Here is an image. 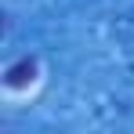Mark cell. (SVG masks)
I'll return each instance as SVG.
<instances>
[{
    "label": "cell",
    "instance_id": "obj_1",
    "mask_svg": "<svg viewBox=\"0 0 134 134\" xmlns=\"http://www.w3.org/2000/svg\"><path fill=\"white\" fill-rule=\"evenodd\" d=\"M33 76H36V62L33 58H22V62H15V65L7 69V83L11 87H25Z\"/></svg>",
    "mask_w": 134,
    "mask_h": 134
}]
</instances>
